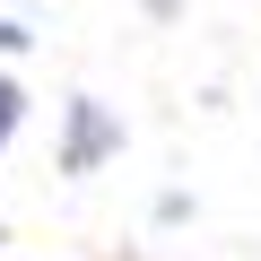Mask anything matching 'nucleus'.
<instances>
[{"label":"nucleus","mask_w":261,"mask_h":261,"mask_svg":"<svg viewBox=\"0 0 261 261\" xmlns=\"http://www.w3.org/2000/svg\"><path fill=\"white\" fill-rule=\"evenodd\" d=\"M35 35H27V18H0V53H27Z\"/></svg>","instance_id":"3"},{"label":"nucleus","mask_w":261,"mask_h":261,"mask_svg":"<svg viewBox=\"0 0 261 261\" xmlns=\"http://www.w3.org/2000/svg\"><path fill=\"white\" fill-rule=\"evenodd\" d=\"M105 157H122V113H113L105 96H70V105H61V174L79 183V174H96Z\"/></svg>","instance_id":"1"},{"label":"nucleus","mask_w":261,"mask_h":261,"mask_svg":"<svg viewBox=\"0 0 261 261\" xmlns=\"http://www.w3.org/2000/svg\"><path fill=\"white\" fill-rule=\"evenodd\" d=\"M174 9H183V0H148V18H174Z\"/></svg>","instance_id":"4"},{"label":"nucleus","mask_w":261,"mask_h":261,"mask_svg":"<svg viewBox=\"0 0 261 261\" xmlns=\"http://www.w3.org/2000/svg\"><path fill=\"white\" fill-rule=\"evenodd\" d=\"M18 122H27V87L0 70V157H9V140H18Z\"/></svg>","instance_id":"2"}]
</instances>
